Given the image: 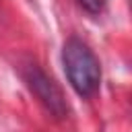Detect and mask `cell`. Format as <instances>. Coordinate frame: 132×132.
Returning a JSON list of instances; mask_svg holds the SVG:
<instances>
[{
    "label": "cell",
    "instance_id": "1",
    "mask_svg": "<svg viewBox=\"0 0 132 132\" xmlns=\"http://www.w3.org/2000/svg\"><path fill=\"white\" fill-rule=\"evenodd\" d=\"M62 62L70 87L80 97H91L101 82V66L93 50L78 37H70L62 50Z\"/></svg>",
    "mask_w": 132,
    "mask_h": 132
},
{
    "label": "cell",
    "instance_id": "2",
    "mask_svg": "<svg viewBox=\"0 0 132 132\" xmlns=\"http://www.w3.org/2000/svg\"><path fill=\"white\" fill-rule=\"evenodd\" d=\"M23 78H25L29 91L45 107V111L52 113V118H56V120H66L68 118V103H66V97H64L62 89L56 85V80L52 76H47L41 70L39 64L27 62L23 66Z\"/></svg>",
    "mask_w": 132,
    "mask_h": 132
},
{
    "label": "cell",
    "instance_id": "3",
    "mask_svg": "<svg viewBox=\"0 0 132 132\" xmlns=\"http://www.w3.org/2000/svg\"><path fill=\"white\" fill-rule=\"evenodd\" d=\"M87 12H91V14H97V12H101L103 10V0H76Z\"/></svg>",
    "mask_w": 132,
    "mask_h": 132
}]
</instances>
